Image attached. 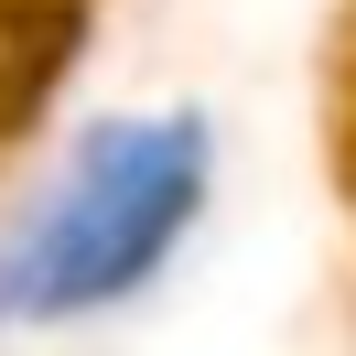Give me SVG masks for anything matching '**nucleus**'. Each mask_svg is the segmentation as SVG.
I'll use <instances>...</instances> for the list:
<instances>
[{
  "label": "nucleus",
  "instance_id": "obj_1",
  "mask_svg": "<svg viewBox=\"0 0 356 356\" xmlns=\"http://www.w3.org/2000/svg\"><path fill=\"white\" fill-rule=\"evenodd\" d=\"M205 184H216V140L195 108H130V119L76 130L65 162L0 227V334L130 302L195 238Z\"/></svg>",
  "mask_w": 356,
  "mask_h": 356
}]
</instances>
